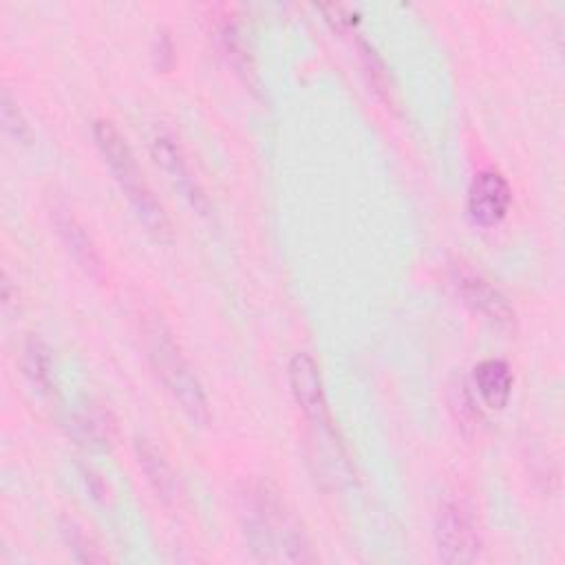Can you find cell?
<instances>
[{"instance_id":"obj_1","label":"cell","mask_w":565,"mask_h":565,"mask_svg":"<svg viewBox=\"0 0 565 565\" xmlns=\"http://www.w3.org/2000/svg\"><path fill=\"white\" fill-rule=\"evenodd\" d=\"M241 516L247 543L260 561L307 563L316 558L296 519L267 488H254L243 497Z\"/></svg>"},{"instance_id":"obj_2","label":"cell","mask_w":565,"mask_h":565,"mask_svg":"<svg viewBox=\"0 0 565 565\" xmlns=\"http://www.w3.org/2000/svg\"><path fill=\"white\" fill-rule=\"evenodd\" d=\"M93 137H95V143H97L108 170L113 172L117 185L121 188L130 207L135 210L137 218L143 223V227L157 241L168 243L172 238L168 216H166L161 203L154 199V194L146 185L126 139L106 119H99V121L93 124Z\"/></svg>"},{"instance_id":"obj_3","label":"cell","mask_w":565,"mask_h":565,"mask_svg":"<svg viewBox=\"0 0 565 565\" xmlns=\"http://www.w3.org/2000/svg\"><path fill=\"white\" fill-rule=\"evenodd\" d=\"M146 349L152 362V369L161 377L163 386L170 391L174 402H179L181 411L199 426L207 424L210 406L205 391L183 358L179 344L174 342L172 333L163 327V322H148L146 324Z\"/></svg>"},{"instance_id":"obj_4","label":"cell","mask_w":565,"mask_h":565,"mask_svg":"<svg viewBox=\"0 0 565 565\" xmlns=\"http://www.w3.org/2000/svg\"><path fill=\"white\" fill-rule=\"evenodd\" d=\"M435 543L437 554L444 563L463 565L477 561L481 539L472 512L466 503L448 499L439 505L435 516Z\"/></svg>"},{"instance_id":"obj_5","label":"cell","mask_w":565,"mask_h":565,"mask_svg":"<svg viewBox=\"0 0 565 565\" xmlns=\"http://www.w3.org/2000/svg\"><path fill=\"white\" fill-rule=\"evenodd\" d=\"M287 380H289L291 395L300 406V411L307 415V419L313 426L322 428L324 433L333 435L318 362L305 351L294 353L287 364Z\"/></svg>"},{"instance_id":"obj_6","label":"cell","mask_w":565,"mask_h":565,"mask_svg":"<svg viewBox=\"0 0 565 565\" xmlns=\"http://www.w3.org/2000/svg\"><path fill=\"white\" fill-rule=\"evenodd\" d=\"M512 192L499 170H479L468 188V216L479 227L499 225L510 210Z\"/></svg>"},{"instance_id":"obj_7","label":"cell","mask_w":565,"mask_h":565,"mask_svg":"<svg viewBox=\"0 0 565 565\" xmlns=\"http://www.w3.org/2000/svg\"><path fill=\"white\" fill-rule=\"evenodd\" d=\"M150 154L154 159V163L170 177V181L174 183V188L188 199V203L199 212L205 214L207 212V196L203 194V190L199 188L196 179L190 174L188 161L183 157L181 146L177 143V139L168 132H157L150 139Z\"/></svg>"},{"instance_id":"obj_8","label":"cell","mask_w":565,"mask_h":565,"mask_svg":"<svg viewBox=\"0 0 565 565\" xmlns=\"http://www.w3.org/2000/svg\"><path fill=\"white\" fill-rule=\"evenodd\" d=\"M455 285H457L463 302L468 307H472L477 313H481L483 318H488L490 322H494L499 327H505L512 322L514 313H512L508 300L503 298V294L497 287H492L486 278H481L479 274L461 271V274H457Z\"/></svg>"},{"instance_id":"obj_9","label":"cell","mask_w":565,"mask_h":565,"mask_svg":"<svg viewBox=\"0 0 565 565\" xmlns=\"http://www.w3.org/2000/svg\"><path fill=\"white\" fill-rule=\"evenodd\" d=\"M53 223L57 227V234L73 256V260L93 278L102 276V260L99 254L86 234V230L79 225V221L64 207H53Z\"/></svg>"},{"instance_id":"obj_10","label":"cell","mask_w":565,"mask_h":565,"mask_svg":"<svg viewBox=\"0 0 565 565\" xmlns=\"http://www.w3.org/2000/svg\"><path fill=\"white\" fill-rule=\"evenodd\" d=\"M512 384H514L512 371L503 360L488 358L472 369V386L479 399L483 402V406L492 411H501L508 404L512 395Z\"/></svg>"},{"instance_id":"obj_11","label":"cell","mask_w":565,"mask_h":565,"mask_svg":"<svg viewBox=\"0 0 565 565\" xmlns=\"http://www.w3.org/2000/svg\"><path fill=\"white\" fill-rule=\"evenodd\" d=\"M137 459L139 466L146 475V479L150 481L152 490L157 492V497L161 501H172L177 494V477L170 468V463L166 461V457L161 455V450L150 444L148 439H139L137 441Z\"/></svg>"},{"instance_id":"obj_12","label":"cell","mask_w":565,"mask_h":565,"mask_svg":"<svg viewBox=\"0 0 565 565\" xmlns=\"http://www.w3.org/2000/svg\"><path fill=\"white\" fill-rule=\"evenodd\" d=\"M22 366H24V375L29 377V382L38 391H42V393L51 391V386H53V362H51V355H49V347L38 335H31L24 342Z\"/></svg>"},{"instance_id":"obj_13","label":"cell","mask_w":565,"mask_h":565,"mask_svg":"<svg viewBox=\"0 0 565 565\" xmlns=\"http://www.w3.org/2000/svg\"><path fill=\"white\" fill-rule=\"evenodd\" d=\"M0 119H2V130L15 139V141H29L31 139V128L18 108V102L11 97L9 90H2L0 97Z\"/></svg>"},{"instance_id":"obj_14","label":"cell","mask_w":565,"mask_h":565,"mask_svg":"<svg viewBox=\"0 0 565 565\" xmlns=\"http://www.w3.org/2000/svg\"><path fill=\"white\" fill-rule=\"evenodd\" d=\"M75 430L82 444L86 446H104L108 441V424L97 413H84L75 419Z\"/></svg>"},{"instance_id":"obj_15","label":"cell","mask_w":565,"mask_h":565,"mask_svg":"<svg viewBox=\"0 0 565 565\" xmlns=\"http://www.w3.org/2000/svg\"><path fill=\"white\" fill-rule=\"evenodd\" d=\"M0 294H2V309L9 316L11 307H18V289H13L7 271L2 274V289H0Z\"/></svg>"}]
</instances>
